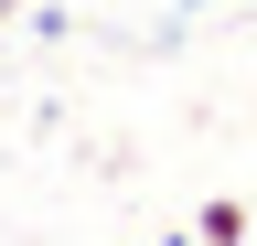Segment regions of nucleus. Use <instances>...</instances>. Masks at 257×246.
<instances>
[{
	"mask_svg": "<svg viewBox=\"0 0 257 246\" xmlns=\"http://www.w3.org/2000/svg\"><path fill=\"white\" fill-rule=\"evenodd\" d=\"M193 235H204V246H246V203H236V193H214L204 214H193Z\"/></svg>",
	"mask_w": 257,
	"mask_h": 246,
	"instance_id": "f257e3e1",
	"label": "nucleus"
},
{
	"mask_svg": "<svg viewBox=\"0 0 257 246\" xmlns=\"http://www.w3.org/2000/svg\"><path fill=\"white\" fill-rule=\"evenodd\" d=\"M193 11H214V0H193Z\"/></svg>",
	"mask_w": 257,
	"mask_h": 246,
	"instance_id": "f03ea898",
	"label": "nucleus"
}]
</instances>
